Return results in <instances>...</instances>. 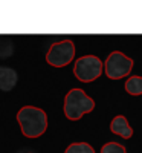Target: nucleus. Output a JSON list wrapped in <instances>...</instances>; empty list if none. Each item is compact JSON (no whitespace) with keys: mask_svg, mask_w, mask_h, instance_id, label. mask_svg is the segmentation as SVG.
I'll use <instances>...</instances> for the list:
<instances>
[{"mask_svg":"<svg viewBox=\"0 0 142 153\" xmlns=\"http://www.w3.org/2000/svg\"><path fill=\"white\" fill-rule=\"evenodd\" d=\"M17 121L23 135L28 138H38L47 129V115L40 107L23 106L17 112Z\"/></svg>","mask_w":142,"mask_h":153,"instance_id":"nucleus-1","label":"nucleus"},{"mask_svg":"<svg viewBox=\"0 0 142 153\" xmlns=\"http://www.w3.org/2000/svg\"><path fill=\"white\" fill-rule=\"evenodd\" d=\"M95 109V101L83 89H70L64 98V113L72 121L80 120L84 113Z\"/></svg>","mask_w":142,"mask_h":153,"instance_id":"nucleus-2","label":"nucleus"},{"mask_svg":"<svg viewBox=\"0 0 142 153\" xmlns=\"http://www.w3.org/2000/svg\"><path fill=\"white\" fill-rule=\"evenodd\" d=\"M75 76L83 83L95 81L102 74V61L95 55H84L75 61L73 66Z\"/></svg>","mask_w":142,"mask_h":153,"instance_id":"nucleus-3","label":"nucleus"},{"mask_svg":"<svg viewBox=\"0 0 142 153\" xmlns=\"http://www.w3.org/2000/svg\"><path fill=\"white\" fill-rule=\"evenodd\" d=\"M133 68V60L130 57L124 55L119 51H115L112 52L107 60H106V65H104V71L106 75L109 76L110 80H119L124 78L130 74Z\"/></svg>","mask_w":142,"mask_h":153,"instance_id":"nucleus-4","label":"nucleus"},{"mask_svg":"<svg viewBox=\"0 0 142 153\" xmlns=\"http://www.w3.org/2000/svg\"><path fill=\"white\" fill-rule=\"evenodd\" d=\"M75 57V45L72 40H61L58 43H54L49 48L46 54V61L50 66L63 68L69 65Z\"/></svg>","mask_w":142,"mask_h":153,"instance_id":"nucleus-5","label":"nucleus"},{"mask_svg":"<svg viewBox=\"0 0 142 153\" xmlns=\"http://www.w3.org/2000/svg\"><path fill=\"white\" fill-rule=\"evenodd\" d=\"M110 130L115 133V135H119L125 139L132 138L133 135V129L127 123V118L122 117V115H118V117H115L110 123Z\"/></svg>","mask_w":142,"mask_h":153,"instance_id":"nucleus-6","label":"nucleus"},{"mask_svg":"<svg viewBox=\"0 0 142 153\" xmlns=\"http://www.w3.org/2000/svg\"><path fill=\"white\" fill-rule=\"evenodd\" d=\"M17 83V74L11 68H0V89L11 91Z\"/></svg>","mask_w":142,"mask_h":153,"instance_id":"nucleus-7","label":"nucleus"},{"mask_svg":"<svg viewBox=\"0 0 142 153\" xmlns=\"http://www.w3.org/2000/svg\"><path fill=\"white\" fill-rule=\"evenodd\" d=\"M125 91L130 95H141L142 94V76L133 75L125 81Z\"/></svg>","mask_w":142,"mask_h":153,"instance_id":"nucleus-8","label":"nucleus"},{"mask_svg":"<svg viewBox=\"0 0 142 153\" xmlns=\"http://www.w3.org/2000/svg\"><path fill=\"white\" fill-rule=\"evenodd\" d=\"M64 153H95V150L87 143H72Z\"/></svg>","mask_w":142,"mask_h":153,"instance_id":"nucleus-9","label":"nucleus"},{"mask_svg":"<svg viewBox=\"0 0 142 153\" xmlns=\"http://www.w3.org/2000/svg\"><path fill=\"white\" fill-rule=\"evenodd\" d=\"M101 153H127V150L118 143H107L101 147Z\"/></svg>","mask_w":142,"mask_h":153,"instance_id":"nucleus-10","label":"nucleus"}]
</instances>
